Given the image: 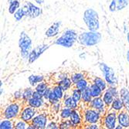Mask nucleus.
Here are the masks:
<instances>
[{
    "label": "nucleus",
    "instance_id": "obj_11",
    "mask_svg": "<svg viewBox=\"0 0 129 129\" xmlns=\"http://www.w3.org/2000/svg\"><path fill=\"white\" fill-rule=\"evenodd\" d=\"M37 110L38 109L33 108L28 104H25L20 112L19 118L25 121L28 123H30L31 121L33 120V118L37 114V113H38Z\"/></svg>",
    "mask_w": 129,
    "mask_h": 129
},
{
    "label": "nucleus",
    "instance_id": "obj_19",
    "mask_svg": "<svg viewBox=\"0 0 129 129\" xmlns=\"http://www.w3.org/2000/svg\"><path fill=\"white\" fill-rule=\"evenodd\" d=\"M119 98L124 104V109L129 111V90L127 87H122L120 89Z\"/></svg>",
    "mask_w": 129,
    "mask_h": 129
},
{
    "label": "nucleus",
    "instance_id": "obj_26",
    "mask_svg": "<svg viewBox=\"0 0 129 129\" xmlns=\"http://www.w3.org/2000/svg\"><path fill=\"white\" fill-rule=\"evenodd\" d=\"M92 99H93V96L91 94V91L89 86L85 90L82 91V102H84L87 106H88V104L90 103Z\"/></svg>",
    "mask_w": 129,
    "mask_h": 129
},
{
    "label": "nucleus",
    "instance_id": "obj_1",
    "mask_svg": "<svg viewBox=\"0 0 129 129\" xmlns=\"http://www.w3.org/2000/svg\"><path fill=\"white\" fill-rule=\"evenodd\" d=\"M78 40L77 33L72 29H67L63 32L60 37H57L53 42L54 44L63 46L65 48H70Z\"/></svg>",
    "mask_w": 129,
    "mask_h": 129
},
{
    "label": "nucleus",
    "instance_id": "obj_34",
    "mask_svg": "<svg viewBox=\"0 0 129 129\" xmlns=\"http://www.w3.org/2000/svg\"><path fill=\"white\" fill-rule=\"evenodd\" d=\"M53 91L56 94V96L60 101H62L63 99L64 95H65V92L62 90V88L60 86H58L56 84L53 87Z\"/></svg>",
    "mask_w": 129,
    "mask_h": 129
},
{
    "label": "nucleus",
    "instance_id": "obj_38",
    "mask_svg": "<svg viewBox=\"0 0 129 129\" xmlns=\"http://www.w3.org/2000/svg\"><path fill=\"white\" fill-rule=\"evenodd\" d=\"M129 4V0H117V11L123 10Z\"/></svg>",
    "mask_w": 129,
    "mask_h": 129
},
{
    "label": "nucleus",
    "instance_id": "obj_35",
    "mask_svg": "<svg viewBox=\"0 0 129 129\" xmlns=\"http://www.w3.org/2000/svg\"><path fill=\"white\" fill-rule=\"evenodd\" d=\"M59 128L60 129H69V128H74L71 121L69 119H63L59 122Z\"/></svg>",
    "mask_w": 129,
    "mask_h": 129
},
{
    "label": "nucleus",
    "instance_id": "obj_5",
    "mask_svg": "<svg viewBox=\"0 0 129 129\" xmlns=\"http://www.w3.org/2000/svg\"><path fill=\"white\" fill-rule=\"evenodd\" d=\"M19 47L20 50V55L23 60H28V57L29 56V53L32 50V45H33V41L32 39L29 35L22 31L21 32L19 38Z\"/></svg>",
    "mask_w": 129,
    "mask_h": 129
},
{
    "label": "nucleus",
    "instance_id": "obj_15",
    "mask_svg": "<svg viewBox=\"0 0 129 129\" xmlns=\"http://www.w3.org/2000/svg\"><path fill=\"white\" fill-rule=\"evenodd\" d=\"M69 91L65 92V95L63 99L62 100V104L64 107H67L69 108H71L72 110L79 108L80 104L73 98V97L70 94V93H68Z\"/></svg>",
    "mask_w": 129,
    "mask_h": 129
},
{
    "label": "nucleus",
    "instance_id": "obj_44",
    "mask_svg": "<svg viewBox=\"0 0 129 129\" xmlns=\"http://www.w3.org/2000/svg\"><path fill=\"white\" fill-rule=\"evenodd\" d=\"M14 101H22V90H18L13 93V95Z\"/></svg>",
    "mask_w": 129,
    "mask_h": 129
},
{
    "label": "nucleus",
    "instance_id": "obj_51",
    "mask_svg": "<svg viewBox=\"0 0 129 129\" xmlns=\"http://www.w3.org/2000/svg\"><path fill=\"white\" fill-rule=\"evenodd\" d=\"M123 128H124V127L121 126V125L119 124H117V126H116V127H115V129H123Z\"/></svg>",
    "mask_w": 129,
    "mask_h": 129
},
{
    "label": "nucleus",
    "instance_id": "obj_21",
    "mask_svg": "<svg viewBox=\"0 0 129 129\" xmlns=\"http://www.w3.org/2000/svg\"><path fill=\"white\" fill-rule=\"evenodd\" d=\"M108 109H111L113 111H115L118 113L123 111L124 109V104H123L122 101L121 100V98H114V101L112 102V104L111 105V107Z\"/></svg>",
    "mask_w": 129,
    "mask_h": 129
},
{
    "label": "nucleus",
    "instance_id": "obj_23",
    "mask_svg": "<svg viewBox=\"0 0 129 129\" xmlns=\"http://www.w3.org/2000/svg\"><path fill=\"white\" fill-rule=\"evenodd\" d=\"M28 80L29 82V84L31 87H35L39 83L45 80V77L43 75H36V74H31L28 77Z\"/></svg>",
    "mask_w": 129,
    "mask_h": 129
},
{
    "label": "nucleus",
    "instance_id": "obj_2",
    "mask_svg": "<svg viewBox=\"0 0 129 129\" xmlns=\"http://www.w3.org/2000/svg\"><path fill=\"white\" fill-rule=\"evenodd\" d=\"M102 40L101 34L98 31L83 32L78 35L77 42L84 46H93L98 44Z\"/></svg>",
    "mask_w": 129,
    "mask_h": 129
},
{
    "label": "nucleus",
    "instance_id": "obj_48",
    "mask_svg": "<svg viewBox=\"0 0 129 129\" xmlns=\"http://www.w3.org/2000/svg\"><path fill=\"white\" fill-rule=\"evenodd\" d=\"M56 77H55L56 78V81H59V80H61L63 79H65L67 77H68V74H65V73H59V74H56Z\"/></svg>",
    "mask_w": 129,
    "mask_h": 129
},
{
    "label": "nucleus",
    "instance_id": "obj_36",
    "mask_svg": "<svg viewBox=\"0 0 129 129\" xmlns=\"http://www.w3.org/2000/svg\"><path fill=\"white\" fill-rule=\"evenodd\" d=\"M29 125V123L23 121L20 118H16L15 120V129H27V127Z\"/></svg>",
    "mask_w": 129,
    "mask_h": 129
},
{
    "label": "nucleus",
    "instance_id": "obj_41",
    "mask_svg": "<svg viewBox=\"0 0 129 129\" xmlns=\"http://www.w3.org/2000/svg\"><path fill=\"white\" fill-rule=\"evenodd\" d=\"M60 101H61L56 96V94L53 93V91L52 90V92H51V93H50V97H49V98H48L47 102H48L50 105H52V104H56V103H59Z\"/></svg>",
    "mask_w": 129,
    "mask_h": 129
},
{
    "label": "nucleus",
    "instance_id": "obj_29",
    "mask_svg": "<svg viewBox=\"0 0 129 129\" xmlns=\"http://www.w3.org/2000/svg\"><path fill=\"white\" fill-rule=\"evenodd\" d=\"M70 93L73 97V98L80 104L82 101V91L73 87L70 90Z\"/></svg>",
    "mask_w": 129,
    "mask_h": 129
},
{
    "label": "nucleus",
    "instance_id": "obj_54",
    "mask_svg": "<svg viewBox=\"0 0 129 129\" xmlns=\"http://www.w3.org/2000/svg\"><path fill=\"white\" fill-rule=\"evenodd\" d=\"M0 86H1V87H3V80L0 81Z\"/></svg>",
    "mask_w": 129,
    "mask_h": 129
},
{
    "label": "nucleus",
    "instance_id": "obj_49",
    "mask_svg": "<svg viewBox=\"0 0 129 129\" xmlns=\"http://www.w3.org/2000/svg\"><path fill=\"white\" fill-rule=\"evenodd\" d=\"M33 98H38V99H42V98H43V95L41 93L37 91L36 90H34L33 94Z\"/></svg>",
    "mask_w": 129,
    "mask_h": 129
},
{
    "label": "nucleus",
    "instance_id": "obj_37",
    "mask_svg": "<svg viewBox=\"0 0 129 129\" xmlns=\"http://www.w3.org/2000/svg\"><path fill=\"white\" fill-rule=\"evenodd\" d=\"M48 87H49L48 84L44 80V81H42V82H40V83H39L36 87H35V90L38 92H40V93H41L43 95V93L45 92V90L46 89L48 88Z\"/></svg>",
    "mask_w": 129,
    "mask_h": 129
},
{
    "label": "nucleus",
    "instance_id": "obj_14",
    "mask_svg": "<svg viewBox=\"0 0 129 129\" xmlns=\"http://www.w3.org/2000/svg\"><path fill=\"white\" fill-rule=\"evenodd\" d=\"M70 120L71 121L74 128L83 126V114H82V111L80 108L72 110Z\"/></svg>",
    "mask_w": 129,
    "mask_h": 129
},
{
    "label": "nucleus",
    "instance_id": "obj_30",
    "mask_svg": "<svg viewBox=\"0 0 129 129\" xmlns=\"http://www.w3.org/2000/svg\"><path fill=\"white\" fill-rule=\"evenodd\" d=\"M90 89L91 91V94L93 96V98H97V97H101L103 94V90L98 87L95 84L93 83H90Z\"/></svg>",
    "mask_w": 129,
    "mask_h": 129
},
{
    "label": "nucleus",
    "instance_id": "obj_47",
    "mask_svg": "<svg viewBox=\"0 0 129 129\" xmlns=\"http://www.w3.org/2000/svg\"><path fill=\"white\" fill-rule=\"evenodd\" d=\"M109 11L111 12V13L117 11V0H111L109 5Z\"/></svg>",
    "mask_w": 129,
    "mask_h": 129
},
{
    "label": "nucleus",
    "instance_id": "obj_12",
    "mask_svg": "<svg viewBox=\"0 0 129 129\" xmlns=\"http://www.w3.org/2000/svg\"><path fill=\"white\" fill-rule=\"evenodd\" d=\"M49 118L46 113H37L31 121V124L35 127L36 129H44L46 128Z\"/></svg>",
    "mask_w": 129,
    "mask_h": 129
},
{
    "label": "nucleus",
    "instance_id": "obj_8",
    "mask_svg": "<svg viewBox=\"0 0 129 129\" xmlns=\"http://www.w3.org/2000/svg\"><path fill=\"white\" fill-rule=\"evenodd\" d=\"M98 67L103 74L104 78L107 81L108 85L117 86V84H118V80H117V77L115 76L114 70L104 63H100L98 64Z\"/></svg>",
    "mask_w": 129,
    "mask_h": 129
},
{
    "label": "nucleus",
    "instance_id": "obj_22",
    "mask_svg": "<svg viewBox=\"0 0 129 129\" xmlns=\"http://www.w3.org/2000/svg\"><path fill=\"white\" fill-rule=\"evenodd\" d=\"M91 82L98 86L103 91L106 90L108 87V84L105 80V79H102L99 77H93L91 80Z\"/></svg>",
    "mask_w": 129,
    "mask_h": 129
},
{
    "label": "nucleus",
    "instance_id": "obj_25",
    "mask_svg": "<svg viewBox=\"0 0 129 129\" xmlns=\"http://www.w3.org/2000/svg\"><path fill=\"white\" fill-rule=\"evenodd\" d=\"M90 83H91V80H90L87 78V77L86 78L82 79V80H79V81L77 82V83L74 84L73 85V87H75V88H77L78 90H81V91H83V90H85L87 87L90 86Z\"/></svg>",
    "mask_w": 129,
    "mask_h": 129
},
{
    "label": "nucleus",
    "instance_id": "obj_31",
    "mask_svg": "<svg viewBox=\"0 0 129 129\" xmlns=\"http://www.w3.org/2000/svg\"><path fill=\"white\" fill-rule=\"evenodd\" d=\"M35 89H33L32 87H27L24 90H22V101L25 104L27 103V101L33 97V92Z\"/></svg>",
    "mask_w": 129,
    "mask_h": 129
},
{
    "label": "nucleus",
    "instance_id": "obj_50",
    "mask_svg": "<svg viewBox=\"0 0 129 129\" xmlns=\"http://www.w3.org/2000/svg\"><path fill=\"white\" fill-rule=\"evenodd\" d=\"M35 2H36L37 4L40 5V4H43L44 3V0H35Z\"/></svg>",
    "mask_w": 129,
    "mask_h": 129
},
{
    "label": "nucleus",
    "instance_id": "obj_43",
    "mask_svg": "<svg viewBox=\"0 0 129 129\" xmlns=\"http://www.w3.org/2000/svg\"><path fill=\"white\" fill-rule=\"evenodd\" d=\"M83 128H87V129H98L102 128V125L101 123H95V124H88L82 126Z\"/></svg>",
    "mask_w": 129,
    "mask_h": 129
},
{
    "label": "nucleus",
    "instance_id": "obj_53",
    "mask_svg": "<svg viewBox=\"0 0 129 129\" xmlns=\"http://www.w3.org/2000/svg\"><path fill=\"white\" fill-rule=\"evenodd\" d=\"M127 42L129 43V32L127 33Z\"/></svg>",
    "mask_w": 129,
    "mask_h": 129
},
{
    "label": "nucleus",
    "instance_id": "obj_7",
    "mask_svg": "<svg viewBox=\"0 0 129 129\" xmlns=\"http://www.w3.org/2000/svg\"><path fill=\"white\" fill-rule=\"evenodd\" d=\"M118 123V112L108 109L101 120L102 128L106 129H114Z\"/></svg>",
    "mask_w": 129,
    "mask_h": 129
},
{
    "label": "nucleus",
    "instance_id": "obj_52",
    "mask_svg": "<svg viewBox=\"0 0 129 129\" xmlns=\"http://www.w3.org/2000/svg\"><path fill=\"white\" fill-rule=\"evenodd\" d=\"M127 60L128 63H129V50H128L127 52Z\"/></svg>",
    "mask_w": 129,
    "mask_h": 129
},
{
    "label": "nucleus",
    "instance_id": "obj_16",
    "mask_svg": "<svg viewBox=\"0 0 129 129\" xmlns=\"http://www.w3.org/2000/svg\"><path fill=\"white\" fill-rule=\"evenodd\" d=\"M61 26V22L60 21H56L54 22L52 25H50V26L46 29L45 35L46 37L48 38H52V37H56L58 34H59V31H60V28Z\"/></svg>",
    "mask_w": 129,
    "mask_h": 129
},
{
    "label": "nucleus",
    "instance_id": "obj_13",
    "mask_svg": "<svg viewBox=\"0 0 129 129\" xmlns=\"http://www.w3.org/2000/svg\"><path fill=\"white\" fill-rule=\"evenodd\" d=\"M88 107L98 110L103 116L107 113L108 110L101 96L97 97V98H93L92 101L88 104Z\"/></svg>",
    "mask_w": 129,
    "mask_h": 129
},
{
    "label": "nucleus",
    "instance_id": "obj_17",
    "mask_svg": "<svg viewBox=\"0 0 129 129\" xmlns=\"http://www.w3.org/2000/svg\"><path fill=\"white\" fill-rule=\"evenodd\" d=\"M118 124L124 127V128H129V111L124 109L118 113Z\"/></svg>",
    "mask_w": 129,
    "mask_h": 129
},
{
    "label": "nucleus",
    "instance_id": "obj_46",
    "mask_svg": "<svg viewBox=\"0 0 129 129\" xmlns=\"http://www.w3.org/2000/svg\"><path fill=\"white\" fill-rule=\"evenodd\" d=\"M52 90H53V87H48V88L46 89V90H45V92L43 93V98H44V100H45L46 101H48V98H49V97H50V93H51Z\"/></svg>",
    "mask_w": 129,
    "mask_h": 129
},
{
    "label": "nucleus",
    "instance_id": "obj_10",
    "mask_svg": "<svg viewBox=\"0 0 129 129\" xmlns=\"http://www.w3.org/2000/svg\"><path fill=\"white\" fill-rule=\"evenodd\" d=\"M22 8L24 11L26 16L29 18H37L42 14V9L30 2H26Z\"/></svg>",
    "mask_w": 129,
    "mask_h": 129
},
{
    "label": "nucleus",
    "instance_id": "obj_27",
    "mask_svg": "<svg viewBox=\"0 0 129 129\" xmlns=\"http://www.w3.org/2000/svg\"><path fill=\"white\" fill-rule=\"evenodd\" d=\"M16 119L3 118L0 121V129H12L14 128Z\"/></svg>",
    "mask_w": 129,
    "mask_h": 129
},
{
    "label": "nucleus",
    "instance_id": "obj_4",
    "mask_svg": "<svg viewBox=\"0 0 129 129\" xmlns=\"http://www.w3.org/2000/svg\"><path fill=\"white\" fill-rule=\"evenodd\" d=\"M26 104L22 101H14L7 106L5 107L3 113L2 117L3 118L8 119H16L19 117L20 112Z\"/></svg>",
    "mask_w": 129,
    "mask_h": 129
},
{
    "label": "nucleus",
    "instance_id": "obj_32",
    "mask_svg": "<svg viewBox=\"0 0 129 129\" xmlns=\"http://www.w3.org/2000/svg\"><path fill=\"white\" fill-rule=\"evenodd\" d=\"M87 77V72H76L73 74H71V76H70V77L71 78L72 81H73V83L74 84L77 83V82L82 79H84V78H86Z\"/></svg>",
    "mask_w": 129,
    "mask_h": 129
},
{
    "label": "nucleus",
    "instance_id": "obj_28",
    "mask_svg": "<svg viewBox=\"0 0 129 129\" xmlns=\"http://www.w3.org/2000/svg\"><path fill=\"white\" fill-rule=\"evenodd\" d=\"M9 13L12 15H13L19 9L20 7V2L19 0H9Z\"/></svg>",
    "mask_w": 129,
    "mask_h": 129
},
{
    "label": "nucleus",
    "instance_id": "obj_33",
    "mask_svg": "<svg viewBox=\"0 0 129 129\" xmlns=\"http://www.w3.org/2000/svg\"><path fill=\"white\" fill-rule=\"evenodd\" d=\"M71 112H72V109L71 108H69L67 107L63 106L61 110H60V113H59L60 120L69 119L70 117V114H71Z\"/></svg>",
    "mask_w": 129,
    "mask_h": 129
},
{
    "label": "nucleus",
    "instance_id": "obj_20",
    "mask_svg": "<svg viewBox=\"0 0 129 129\" xmlns=\"http://www.w3.org/2000/svg\"><path fill=\"white\" fill-rule=\"evenodd\" d=\"M46 101L44 100V98L42 99H38V98H31L26 104H28L29 106L35 108L37 109H40V108H42L43 105L45 104Z\"/></svg>",
    "mask_w": 129,
    "mask_h": 129
},
{
    "label": "nucleus",
    "instance_id": "obj_6",
    "mask_svg": "<svg viewBox=\"0 0 129 129\" xmlns=\"http://www.w3.org/2000/svg\"><path fill=\"white\" fill-rule=\"evenodd\" d=\"M82 111L83 114V125L88 124L101 123L103 118V115L96 109H93L90 107H86Z\"/></svg>",
    "mask_w": 129,
    "mask_h": 129
},
{
    "label": "nucleus",
    "instance_id": "obj_42",
    "mask_svg": "<svg viewBox=\"0 0 129 129\" xmlns=\"http://www.w3.org/2000/svg\"><path fill=\"white\" fill-rule=\"evenodd\" d=\"M52 107V111L55 113V114H58L60 113L62 107H63V104H62V101H60L59 103H56L55 104H52L51 105Z\"/></svg>",
    "mask_w": 129,
    "mask_h": 129
},
{
    "label": "nucleus",
    "instance_id": "obj_24",
    "mask_svg": "<svg viewBox=\"0 0 129 129\" xmlns=\"http://www.w3.org/2000/svg\"><path fill=\"white\" fill-rule=\"evenodd\" d=\"M102 98L105 103V104H106V106L108 108H109L111 107V105L112 104V102L114 101V97L113 96L112 93L108 90H104L103 92V94H102Z\"/></svg>",
    "mask_w": 129,
    "mask_h": 129
},
{
    "label": "nucleus",
    "instance_id": "obj_45",
    "mask_svg": "<svg viewBox=\"0 0 129 129\" xmlns=\"http://www.w3.org/2000/svg\"><path fill=\"white\" fill-rule=\"evenodd\" d=\"M46 128L50 129H58L59 128V123H57L54 121H48L47 125H46Z\"/></svg>",
    "mask_w": 129,
    "mask_h": 129
},
{
    "label": "nucleus",
    "instance_id": "obj_39",
    "mask_svg": "<svg viewBox=\"0 0 129 129\" xmlns=\"http://www.w3.org/2000/svg\"><path fill=\"white\" fill-rule=\"evenodd\" d=\"M24 16H26V14L24 13V11H23L22 8H19L13 14V17L16 21H20L21 19L24 18Z\"/></svg>",
    "mask_w": 129,
    "mask_h": 129
},
{
    "label": "nucleus",
    "instance_id": "obj_40",
    "mask_svg": "<svg viewBox=\"0 0 129 129\" xmlns=\"http://www.w3.org/2000/svg\"><path fill=\"white\" fill-rule=\"evenodd\" d=\"M112 94L113 96L117 98H119V95H120V90H118V87H117V86H114V85H108V89Z\"/></svg>",
    "mask_w": 129,
    "mask_h": 129
},
{
    "label": "nucleus",
    "instance_id": "obj_18",
    "mask_svg": "<svg viewBox=\"0 0 129 129\" xmlns=\"http://www.w3.org/2000/svg\"><path fill=\"white\" fill-rule=\"evenodd\" d=\"M56 84L58 86H60L64 92L69 91L73 87V85H74V83H73V81L70 77H67V78L63 79L61 80L56 81Z\"/></svg>",
    "mask_w": 129,
    "mask_h": 129
},
{
    "label": "nucleus",
    "instance_id": "obj_9",
    "mask_svg": "<svg viewBox=\"0 0 129 129\" xmlns=\"http://www.w3.org/2000/svg\"><path fill=\"white\" fill-rule=\"evenodd\" d=\"M51 44H48V43H43V44H40L38 45L37 46H36L34 49H33L29 53V56L28 57V62L29 63H33L35 61H37L40 56L45 52L50 47Z\"/></svg>",
    "mask_w": 129,
    "mask_h": 129
},
{
    "label": "nucleus",
    "instance_id": "obj_3",
    "mask_svg": "<svg viewBox=\"0 0 129 129\" xmlns=\"http://www.w3.org/2000/svg\"><path fill=\"white\" fill-rule=\"evenodd\" d=\"M83 19L88 30L98 31L100 28V20L98 13L92 8L87 9L84 12Z\"/></svg>",
    "mask_w": 129,
    "mask_h": 129
}]
</instances>
